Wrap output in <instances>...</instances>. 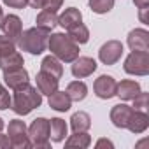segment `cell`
<instances>
[{"mask_svg": "<svg viewBox=\"0 0 149 149\" xmlns=\"http://www.w3.org/2000/svg\"><path fill=\"white\" fill-rule=\"evenodd\" d=\"M4 4L13 9H25L28 6V0H4Z\"/></svg>", "mask_w": 149, "mask_h": 149, "instance_id": "1f68e13d", "label": "cell"}, {"mask_svg": "<svg viewBox=\"0 0 149 149\" xmlns=\"http://www.w3.org/2000/svg\"><path fill=\"white\" fill-rule=\"evenodd\" d=\"M35 81H37V90H39L42 95H47V97L58 90V83H60V79H56L54 76H51V74H47V72H44V70H40V72L37 74Z\"/></svg>", "mask_w": 149, "mask_h": 149, "instance_id": "5bb4252c", "label": "cell"}, {"mask_svg": "<svg viewBox=\"0 0 149 149\" xmlns=\"http://www.w3.org/2000/svg\"><path fill=\"white\" fill-rule=\"evenodd\" d=\"M40 104H42V93L37 88L30 86V83L14 90V97H11V109L19 116L30 114L33 109L40 107Z\"/></svg>", "mask_w": 149, "mask_h": 149, "instance_id": "6da1fadb", "label": "cell"}, {"mask_svg": "<svg viewBox=\"0 0 149 149\" xmlns=\"http://www.w3.org/2000/svg\"><path fill=\"white\" fill-rule=\"evenodd\" d=\"M70 126H72V132H88L90 126H91V118H90L86 112L79 111V112H76V114H72V118H70Z\"/></svg>", "mask_w": 149, "mask_h": 149, "instance_id": "cb8c5ba5", "label": "cell"}, {"mask_svg": "<svg viewBox=\"0 0 149 149\" xmlns=\"http://www.w3.org/2000/svg\"><path fill=\"white\" fill-rule=\"evenodd\" d=\"M91 144V137L86 132H74V135H70L65 140V147L72 149V147H77V149H86Z\"/></svg>", "mask_w": 149, "mask_h": 149, "instance_id": "7402d4cb", "label": "cell"}, {"mask_svg": "<svg viewBox=\"0 0 149 149\" xmlns=\"http://www.w3.org/2000/svg\"><path fill=\"white\" fill-rule=\"evenodd\" d=\"M47 39H49V32H46L39 26H33V28L21 32V35L18 39V46L21 51H26L30 54H40L47 47Z\"/></svg>", "mask_w": 149, "mask_h": 149, "instance_id": "3957f363", "label": "cell"}, {"mask_svg": "<svg viewBox=\"0 0 149 149\" xmlns=\"http://www.w3.org/2000/svg\"><path fill=\"white\" fill-rule=\"evenodd\" d=\"M121 56H123V44L119 40H107L98 51V58L104 65H114L119 61Z\"/></svg>", "mask_w": 149, "mask_h": 149, "instance_id": "52a82bcc", "label": "cell"}, {"mask_svg": "<svg viewBox=\"0 0 149 149\" xmlns=\"http://www.w3.org/2000/svg\"><path fill=\"white\" fill-rule=\"evenodd\" d=\"M37 26L46 30V32H51L56 25H58V14L54 11H47V9H42L39 14H37Z\"/></svg>", "mask_w": 149, "mask_h": 149, "instance_id": "d6986e66", "label": "cell"}, {"mask_svg": "<svg viewBox=\"0 0 149 149\" xmlns=\"http://www.w3.org/2000/svg\"><path fill=\"white\" fill-rule=\"evenodd\" d=\"M133 107L139 111H146L149 107V95L144 91H139V95L133 98Z\"/></svg>", "mask_w": 149, "mask_h": 149, "instance_id": "f1b7e54d", "label": "cell"}, {"mask_svg": "<svg viewBox=\"0 0 149 149\" xmlns=\"http://www.w3.org/2000/svg\"><path fill=\"white\" fill-rule=\"evenodd\" d=\"M11 107V93L0 84V111L9 109Z\"/></svg>", "mask_w": 149, "mask_h": 149, "instance_id": "f546056e", "label": "cell"}, {"mask_svg": "<svg viewBox=\"0 0 149 149\" xmlns=\"http://www.w3.org/2000/svg\"><path fill=\"white\" fill-rule=\"evenodd\" d=\"M149 126V116L144 112V111H139V109H133L130 119H128V125L126 128L132 132V133H142L146 132Z\"/></svg>", "mask_w": 149, "mask_h": 149, "instance_id": "9a60e30c", "label": "cell"}, {"mask_svg": "<svg viewBox=\"0 0 149 149\" xmlns=\"http://www.w3.org/2000/svg\"><path fill=\"white\" fill-rule=\"evenodd\" d=\"M40 70L51 74V76H54L56 79H60V77L63 76V65H61L60 60H58L56 56H53V54H49V56H46V58L42 60Z\"/></svg>", "mask_w": 149, "mask_h": 149, "instance_id": "44dd1931", "label": "cell"}, {"mask_svg": "<svg viewBox=\"0 0 149 149\" xmlns=\"http://www.w3.org/2000/svg\"><path fill=\"white\" fill-rule=\"evenodd\" d=\"M28 6H32L33 9H42L44 0H28Z\"/></svg>", "mask_w": 149, "mask_h": 149, "instance_id": "e575fe53", "label": "cell"}, {"mask_svg": "<svg viewBox=\"0 0 149 149\" xmlns=\"http://www.w3.org/2000/svg\"><path fill=\"white\" fill-rule=\"evenodd\" d=\"M28 139L35 149H49V119L37 118L28 128Z\"/></svg>", "mask_w": 149, "mask_h": 149, "instance_id": "277c9868", "label": "cell"}, {"mask_svg": "<svg viewBox=\"0 0 149 149\" xmlns=\"http://www.w3.org/2000/svg\"><path fill=\"white\" fill-rule=\"evenodd\" d=\"M77 23H83V14L76 7H68V9H65V13L61 16H58V25L63 26L65 30L72 28L74 25H77Z\"/></svg>", "mask_w": 149, "mask_h": 149, "instance_id": "ac0fdd59", "label": "cell"}, {"mask_svg": "<svg viewBox=\"0 0 149 149\" xmlns=\"http://www.w3.org/2000/svg\"><path fill=\"white\" fill-rule=\"evenodd\" d=\"M16 67H23V56L18 51L0 56V68L2 70H9V68H16Z\"/></svg>", "mask_w": 149, "mask_h": 149, "instance_id": "484cf974", "label": "cell"}, {"mask_svg": "<svg viewBox=\"0 0 149 149\" xmlns=\"http://www.w3.org/2000/svg\"><path fill=\"white\" fill-rule=\"evenodd\" d=\"M126 42L132 51H149V32L144 28H135L128 33Z\"/></svg>", "mask_w": 149, "mask_h": 149, "instance_id": "7c38bea8", "label": "cell"}, {"mask_svg": "<svg viewBox=\"0 0 149 149\" xmlns=\"http://www.w3.org/2000/svg\"><path fill=\"white\" fill-rule=\"evenodd\" d=\"M0 28H2L4 35L9 37L11 40L18 42L21 32H23V25H21V19L16 16V14H7V16H2L0 19Z\"/></svg>", "mask_w": 149, "mask_h": 149, "instance_id": "9c48e42d", "label": "cell"}, {"mask_svg": "<svg viewBox=\"0 0 149 149\" xmlns=\"http://www.w3.org/2000/svg\"><path fill=\"white\" fill-rule=\"evenodd\" d=\"M76 44H86L90 40V30L83 25V23H77L74 25L72 28H68V33H67Z\"/></svg>", "mask_w": 149, "mask_h": 149, "instance_id": "d4e9b609", "label": "cell"}, {"mask_svg": "<svg viewBox=\"0 0 149 149\" xmlns=\"http://www.w3.org/2000/svg\"><path fill=\"white\" fill-rule=\"evenodd\" d=\"M90 7L97 14H105L114 7V0H90Z\"/></svg>", "mask_w": 149, "mask_h": 149, "instance_id": "4316f807", "label": "cell"}, {"mask_svg": "<svg viewBox=\"0 0 149 149\" xmlns=\"http://www.w3.org/2000/svg\"><path fill=\"white\" fill-rule=\"evenodd\" d=\"M126 74L132 76H147L149 74V51H132L123 65Z\"/></svg>", "mask_w": 149, "mask_h": 149, "instance_id": "5b68a950", "label": "cell"}, {"mask_svg": "<svg viewBox=\"0 0 149 149\" xmlns=\"http://www.w3.org/2000/svg\"><path fill=\"white\" fill-rule=\"evenodd\" d=\"M70 105H72V100L67 95V91H58L56 90L54 93L49 95V107L51 109H54L58 112H65V111L70 109Z\"/></svg>", "mask_w": 149, "mask_h": 149, "instance_id": "e0dca14e", "label": "cell"}, {"mask_svg": "<svg viewBox=\"0 0 149 149\" xmlns=\"http://www.w3.org/2000/svg\"><path fill=\"white\" fill-rule=\"evenodd\" d=\"M139 91H140V84L132 79H125V81L118 83V86H116V95L121 100H133L139 95Z\"/></svg>", "mask_w": 149, "mask_h": 149, "instance_id": "2e32d148", "label": "cell"}, {"mask_svg": "<svg viewBox=\"0 0 149 149\" xmlns=\"http://www.w3.org/2000/svg\"><path fill=\"white\" fill-rule=\"evenodd\" d=\"M13 51H16V42L11 40V39L6 37V35H0V56L9 54V53H13Z\"/></svg>", "mask_w": 149, "mask_h": 149, "instance_id": "83f0119b", "label": "cell"}, {"mask_svg": "<svg viewBox=\"0 0 149 149\" xmlns=\"http://www.w3.org/2000/svg\"><path fill=\"white\" fill-rule=\"evenodd\" d=\"M97 147H98V149H100V147H111V149H112L114 144H112L111 140H107V139H100V140L97 142Z\"/></svg>", "mask_w": 149, "mask_h": 149, "instance_id": "836d02e7", "label": "cell"}, {"mask_svg": "<svg viewBox=\"0 0 149 149\" xmlns=\"http://www.w3.org/2000/svg\"><path fill=\"white\" fill-rule=\"evenodd\" d=\"M9 147H11L9 135H2V133H0V149H9Z\"/></svg>", "mask_w": 149, "mask_h": 149, "instance_id": "d6a6232c", "label": "cell"}, {"mask_svg": "<svg viewBox=\"0 0 149 149\" xmlns=\"http://www.w3.org/2000/svg\"><path fill=\"white\" fill-rule=\"evenodd\" d=\"M47 47L53 56H56L60 61L72 63L79 56V44H76L65 33H53L47 39Z\"/></svg>", "mask_w": 149, "mask_h": 149, "instance_id": "7a4b0ae2", "label": "cell"}, {"mask_svg": "<svg viewBox=\"0 0 149 149\" xmlns=\"http://www.w3.org/2000/svg\"><path fill=\"white\" fill-rule=\"evenodd\" d=\"M67 135V123L61 118L49 119V139L53 142H61Z\"/></svg>", "mask_w": 149, "mask_h": 149, "instance_id": "ffe728a7", "label": "cell"}, {"mask_svg": "<svg viewBox=\"0 0 149 149\" xmlns=\"http://www.w3.org/2000/svg\"><path fill=\"white\" fill-rule=\"evenodd\" d=\"M2 16H4V11H2V7H0V19H2Z\"/></svg>", "mask_w": 149, "mask_h": 149, "instance_id": "74e56055", "label": "cell"}, {"mask_svg": "<svg viewBox=\"0 0 149 149\" xmlns=\"http://www.w3.org/2000/svg\"><path fill=\"white\" fill-rule=\"evenodd\" d=\"M72 63V76L77 79H84L97 70V61L90 56H77Z\"/></svg>", "mask_w": 149, "mask_h": 149, "instance_id": "30bf717a", "label": "cell"}, {"mask_svg": "<svg viewBox=\"0 0 149 149\" xmlns=\"http://www.w3.org/2000/svg\"><path fill=\"white\" fill-rule=\"evenodd\" d=\"M133 112V107L126 105V104H118L111 109V121L116 128H126L128 119Z\"/></svg>", "mask_w": 149, "mask_h": 149, "instance_id": "4fadbf2b", "label": "cell"}, {"mask_svg": "<svg viewBox=\"0 0 149 149\" xmlns=\"http://www.w3.org/2000/svg\"><path fill=\"white\" fill-rule=\"evenodd\" d=\"M4 130V121H2V118H0V132Z\"/></svg>", "mask_w": 149, "mask_h": 149, "instance_id": "8d00e7d4", "label": "cell"}, {"mask_svg": "<svg viewBox=\"0 0 149 149\" xmlns=\"http://www.w3.org/2000/svg\"><path fill=\"white\" fill-rule=\"evenodd\" d=\"M61 4H63V0H44L42 9H47V11H54L56 13L61 7Z\"/></svg>", "mask_w": 149, "mask_h": 149, "instance_id": "4dcf8cb0", "label": "cell"}, {"mask_svg": "<svg viewBox=\"0 0 149 149\" xmlns=\"http://www.w3.org/2000/svg\"><path fill=\"white\" fill-rule=\"evenodd\" d=\"M67 95L70 97L72 102H81L86 98L88 95V86L83 83V81H72L68 86H67Z\"/></svg>", "mask_w": 149, "mask_h": 149, "instance_id": "603a6c76", "label": "cell"}, {"mask_svg": "<svg viewBox=\"0 0 149 149\" xmlns=\"http://www.w3.org/2000/svg\"><path fill=\"white\" fill-rule=\"evenodd\" d=\"M4 81L6 84L14 91L25 84H28V72L23 68V67H16V68H9V70H4Z\"/></svg>", "mask_w": 149, "mask_h": 149, "instance_id": "8fae6325", "label": "cell"}, {"mask_svg": "<svg viewBox=\"0 0 149 149\" xmlns=\"http://www.w3.org/2000/svg\"><path fill=\"white\" fill-rule=\"evenodd\" d=\"M116 79L112 76H100L95 84H93V90H95V95L102 100H109L112 97H116Z\"/></svg>", "mask_w": 149, "mask_h": 149, "instance_id": "ba28073f", "label": "cell"}, {"mask_svg": "<svg viewBox=\"0 0 149 149\" xmlns=\"http://www.w3.org/2000/svg\"><path fill=\"white\" fill-rule=\"evenodd\" d=\"M7 135L11 139V147H16V149H30L32 147V142L28 139V128H26L25 121L13 119L9 123Z\"/></svg>", "mask_w": 149, "mask_h": 149, "instance_id": "8992f818", "label": "cell"}, {"mask_svg": "<svg viewBox=\"0 0 149 149\" xmlns=\"http://www.w3.org/2000/svg\"><path fill=\"white\" fill-rule=\"evenodd\" d=\"M133 4L139 9H144V7H149V0H133Z\"/></svg>", "mask_w": 149, "mask_h": 149, "instance_id": "d590c367", "label": "cell"}]
</instances>
